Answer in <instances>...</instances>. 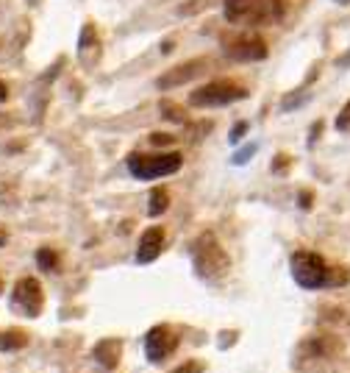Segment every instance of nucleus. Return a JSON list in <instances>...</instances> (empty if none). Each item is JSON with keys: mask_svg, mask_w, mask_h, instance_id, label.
<instances>
[{"mask_svg": "<svg viewBox=\"0 0 350 373\" xmlns=\"http://www.w3.org/2000/svg\"><path fill=\"white\" fill-rule=\"evenodd\" d=\"M292 279L303 290H334L350 281V271L342 265H328L315 251H295L289 259Z\"/></svg>", "mask_w": 350, "mask_h": 373, "instance_id": "f257e3e1", "label": "nucleus"}, {"mask_svg": "<svg viewBox=\"0 0 350 373\" xmlns=\"http://www.w3.org/2000/svg\"><path fill=\"white\" fill-rule=\"evenodd\" d=\"M223 11L234 26L267 28L287 17V0H223Z\"/></svg>", "mask_w": 350, "mask_h": 373, "instance_id": "f03ea898", "label": "nucleus"}, {"mask_svg": "<svg viewBox=\"0 0 350 373\" xmlns=\"http://www.w3.org/2000/svg\"><path fill=\"white\" fill-rule=\"evenodd\" d=\"M190 254L192 265H195V271H197V276L203 281L217 284L231 271V256L225 254V248L220 245V239H217L214 232H203L200 237L192 242Z\"/></svg>", "mask_w": 350, "mask_h": 373, "instance_id": "7ed1b4c3", "label": "nucleus"}, {"mask_svg": "<svg viewBox=\"0 0 350 373\" xmlns=\"http://www.w3.org/2000/svg\"><path fill=\"white\" fill-rule=\"evenodd\" d=\"M128 173L139 181H153V178H164V175H173L178 173L184 165V156L178 151H170V153H131L126 159Z\"/></svg>", "mask_w": 350, "mask_h": 373, "instance_id": "20e7f679", "label": "nucleus"}, {"mask_svg": "<svg viewBox=\"0 0 350 373\" xmlns=\"http://www.w3.org/2000/svg\"><path fill=\"white\" fill-rule=\"evenodd\" d=\"M248 98V90L231 78H217V81H209L203 87H197L190 95V106L195 109H214V106H228V103L245 101Z\"/></svg>", "mask_w": 350, "mask_h": 373, "instance_id": "39448f33", "label": "nucleus"}, {"mask_svg": "<svg viewBox=\"0 0 350 373\" xmlns=\"http://www.w3.org/2000/svg\"><path fill=\"white\" fill-rule=\"evenodd\" d=\"M42 306H45V293H42V284L26 276L14 284L11 290V309L23 318H39L42 315Z\"/></svg>", "mask_w": 350, "mask_h": 373, "instance_id": "423d86ee", "label": "nucleus"}, {"mask_svg": "<svg viewBox=\"0 0 350 373\" xmlns=\"http://www.w3.org/2000/svg\"><path fill=\"white\" fill-rule=\"evenodd\" d=\"M223 50L231 62H261L267 59V42L258 34H234L223 36Z\"/></svg>", "mask_w": 350, "mask_h": 373, "instance_id": "0eeeda50", "label": "nucleus"}, {"mask_svg": "<svg viewBox=\"0 0 350 373\" xmlns=\"http://www.w3.org/2000/svg\"><path fill=\"white\" fill-rule=\"evenodd\" d=\"M212 65H214V59H209V56L190 59V62H184V65H175V67L164 70V75L156 78V87H159V90H175V87H184V84L195 81L197 75H203Z\"/></svg>", "mask_w": 350, "mask_h": 373, "instance_id": "6e6552de", "label": "nucleus"}, {"mask_svg": "<svg viewBox=\"0 0 350 373\" xmlns=\"http://www.w3.org/2000/svg\"><path fill=\"white\" fill-rule=\"evenodd\" d=\"M145 357L151 360V362H164L167 357H173L175 354V348H178V335H175V329L173 326H167V323H159V326H153L148 335H145Z\"/></svg>", "mask_w": 350, "mask_h": 373, "instance_id": "1a4fd4ad", "label": "nucleus"}, {"mask_svg": "<svg viewBox=\"0 0 350 373\" xmlns=\"http://www.w3.org/2000/svg\"><path fill=\"white\" fill-rule=\"evenodd\" d=\"M164 251V229L161 226H151L148 232H142L139 237V248H136V262L148 265V262H156Z\"/></svg>", "mask_w": 350, "mask_h": 373, "instance_id": "9d476101", "label": "nucleus"}, {"mask_svg": "<svg viewBox=\"0 0 350 373\" xmlns=\"http://www.w3.org/2000/svg\"><path fill=\"white\" fill-rule=\"evenodd\" d=\"M78 59L87 67H95L97 62H100V36H97L92 23H84V28H81V36H78Z\"/></svg>", "mask_w": 350, "mask_h": 373, "instance_id": "9b49d317", "label": "nucleus"}, {"mask_svg": "<svg viewBox=\"0 0 350 373\" xmlns=\"http://www.w3.org/2000/svg\"><path fill=\"white\" fill-rule=\"evenodd\" d=\"M123 357V342L117 337H106L95 345V362L106 371H114Z\"/></svg>", "mask_w": 350, "mask_h": 373, "instance_id": "f8f14e48", "label": "nucleus"}, {"mask_svg": "<svg viewBox=\"0 0 350 373\" xmlns=\"http://www.w3.org/2000/svg\"><path fill=\"white\" fill-rule=\"evenodd\" d=\"M339 345H334V340L331 337H309L303 345H300V354H306L309 360H315V357H328V354H334Z\"/></svg>", "mask_w": 350, "mask_h": 373, "instance_id": "ddd939ff", "label": "nucleus"}, {"mask_svg": "<svg viewBox=\"0 0 350 373\" xmlns=\"http://www.w3.org/2000/svg\"><path fill=\"white\" fill-rule=\"evenodd\" d=\"M167 206H170V193L164 190V187H153L151 190V206H148V215L151 217H159L167 212Z\"/></svg>", "mask_w": 350, "mask_h": 373, "instance_id": "4468645a", "label": "nucleus"}, {"mask_svg": "<svg viewBox=\"0 0 350 373\" xmlns=\"http://www.w3.org/2000/svg\"><path fill=\"white\" fill-rule=\"evenodd\" d=\"M28 345V335L26 332H3L0 335V351H20Z\"/></svg>", "mask_w": 350, "mask_h": 373, "instance_id": "2eb2a0df", "label": "nucleus"}, {"mask_svg": "<svg viewBox=\"0 0 350 373\" xmlns=\"http://www.w3.org/2000/svg\"><path fill=\"white\" fill-rule=\"evenodd\" d=\"M159 109H161V117H167V120H173V123H187L184 106H178V103H173V101H161Z\"/></svg>", "mask_w": 350, "mask_h": 373, "instance_id": "dca6fc26", "label": "nucleus"}, {"mask_svg": "<svg viewBox=\"0 0 350 373\" xmlns=\"http://www.w3.org/2000/svg\"><path fill=\"white\" fill-rule=\"evenodd\" d=\"M36 265L42 268V271H56V265H59V256L53 254V248H39L36 251Z\"/></svg>", "mask_w": 350, "mask_h": 373, "instance_id": "f3484780", "label": "nucleus"}, {"mask_svg": "<svg viewBox=\"0 0 350 373\" xmlns=\"http://www.w3.org/2000/svg\"><path fill=\"white\" fill-rule=\"evenodd\" d=\"M309 95H312V92H306V90H295V92H289L287 98L281 101L284 112H295V109H300L303 103L309 101Z\"/></svg>", "mask_w": 350, "mask_h": 373, "instance_id": "a211bd4d", "label": "nucleus"}, {"mask_svg": "<svg viewBox=\"0 0 350 373\" xmlns=\"http://www.w3.org/2000/svg\"><path fill=\"white\" fill-rule=\"evenodd\" d=\"M334 129L339 131V134H350V101L342 106V112L337 114V123H334Z\"/></svg>", "mask_w": 350, "mask_h": 373, "instance_id": "6ab92c4d", "label": "nucleus"}, {"mask_svg": "<svg viewBox=\"0 0 350 373\" xmlns=\"http://www.w3.org/2000/svg\"><path fill=\"white\" fill-rule=\"evenodd\" d=\"M253 153H256V145L251 142V145H245L242 151H236V153H234V165H245V162H248Z\"/></svg>", "mask_w": 350, "mask_h": 373, "instance_id": "aec40b11", "label": "nucleus"}, {"mask_svg": "<svg viewBox=\"0 0 350 373\" xmlns=\"http://www.w3.org/2000/svg\"><path fill=\"white\" fill-rule=\"evenodd\" d=\"M248 129H251V126H248V123H245V120H239V123H236V126H234V129H231V136H228V139H231V142H234V145H236V142H239V139H242V136L248 134Z\"/></svg>", "mask_w": 350, "mask_h": 373, "instance_id": "412c9836", "label": "nucleus"}, {"mask_svg": "<svg viewBox=\"0 0 350 373\" xmlns=\"http://www.w3.org/2000/svg\"><path fill=\"white\" fill-rule=\"evenodd\" d=\"M312 201H315V193H312V190H300V193H297V206H300L303 212L315 206Z\"/></svg>", "mask_w": 350, "mask_h": 373, "instance_id": "4be33fe9", "label": "nucleus"}, {"mask_svg": "<svg viewBox=\"0 0 350 373\" xmlns=\"http://www.w3.org/2000/svg\"><path fill=\"white\" fill-rule=\"evenodd\" d=\"M322 129H325V120H317L315 126H312V131H309V145H317L319 134H322Z\"/></svg>", "mask_w": 350, "mask_h": 373, "instance_id": "5701e85b", "label": "nucleus"}, {"mask_svg": "<svg viewBox=\"0 0 350 373\" xmlns=\"http://www.w3.org/2000/svg\"><path fill=\"white\" fill-rule=\"evenodd\" d=\"M284 170H289V156L287 153H278L275 162H273V173H284Z\"/></svg>", "mask_w": 350, "mask_h": 373, "instance_id": "b1692460", "label": "nucleus"}, {"mask_svg": "<svg viewBox=\"0 0 350 373\" xmlns=\"http://www.w3.org/2000/svg\"><path fill=\"white\" fill-rule=\"evenodd\" d=\"M170 373H203V365L200 362H187V365H178L175 371Z\"/></svg>", "mask_w": 350, "mask_h": 373, "instance_id": "393cba45", "label": "nucleus"}, {"mask_svg": "<svg viewBox=\"0 0 350 373\" xmlns=\"http://www.w3.org/2000/svg\"><path fill=\"white\" fill-rule=\"evenodd\" d=\"M151 142H153V145H159V148H164V145H173V142H175V136L173 134H151Z\"/></svg>", "mask_w": 350, "mask_h": 373, "instance_id": "a878e982", "label": "nucleus"}, {"mask_svg": "<svg viewBox=\"0 0 350 373\" xmlns=\"http://www.w3.org/2000/svg\"><path fill=\"white\" fill-rule=\"evenodd\" d=\"M337 67H350V50H345V53H342V56H339V59H337Z\"/></svg>", "mask_w": 350, "mask_h": 373, "instance_id": "bb28decb", "label": "nucleus"}, {"mask_svg": "<svg viewBox=\"0 0 350 373\" xmlns=\"http://www.w3.org/2000/svg\"><path fill=\"white\" fill-rule=\"evenodd\" d=\"M3 101H9V87L0 81V103H3Z\"/></svg>", "mask_w": 350, "mask_h": 373, "instance_id": "cd10ccee", "label": "nucleus"}, {"mask_svg": "<svg viewBox=\"0 0 350 373\" xmlns=\"http://www.w3.org/2000/svg\"><path fill=\"white\" fill-rule=\"evenodd\" d=\"M337 3H339V6H348L350 0H337Z\"/></svg>", "mask_w": 350, "mask_h": 373, "instance_id": "c85d7f7f", "label": "nucleus"}]
</instances>
